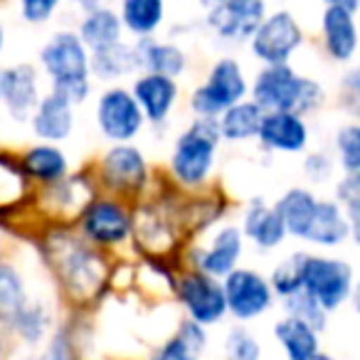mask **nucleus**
Returning a JSON list of instances; mask_svg holds the SVG:
<instances>
[{"mask_svg": "<svg viewBox=\"0 0 360 360\" xmlns=\"http://www.w3.org/2000/svg\"><path fill=\"white\" fill-rule=\"evenodd\" d=\"M47 262L55 266L60 286L75 304H86L101 294L106 284V264L101 250L84 240L82 235L70 237L62 227L52 230V237H45Z\"/></svg>", "mask_w": 360, "mask_h": 360, "instance_id": "nucleus-1", "label": "nucleus"}, {"mask_svg": "<svg viewBox=\"0 0 360 360\" xmlns=\"http://www.w3.org/2000/svg\"><path fill=\"white\" fill-rule=\"evenodd\" d=\"M40 70L50 79V91H57L75 106H82L91 94V52L75 30H60L40 50Z\"/></svg>", "mask_w": 360, "mask_h": 360, "instance_id": "nucleus-2", "label": "nucleus"}, {"mask_svg": "<svg viewBox=\"0 0 360 360\" xmlns=\"http://www.w3.org/2000/svg\"><path fill=\"white\" fill-rule=\"evenodd\" d=\"M222 136L217 119H195L180 131L168 158L170 180L175 186L188 191H200L207 186L212 170H215L217 150Z\"/></svg>", "mask_w": 360, "mask_h": 360, "instance_id": "nucleus-3", "label": "nucleus"}, {"mask_svg": "<svg viewBox=\"0 0 360 360\" xmlns=\"http://www.w3.org/2000/svg\"><path fill=\"white\" fill-rule=\"evenodd\" d=\"M323 99V86L301 77L291 65H264L252 84V101L264 111H294L304 116L319 109Z\"/></svg>", "mask_w": 360, "mask_h": 360, "instance_id": "nucleus-4", "label": "nucleus"}, {"mask_svg": "<svg viewBox=\"0 0 360 360\" xmlns=\"http://www.w3.org/2000/svg\"><path fill=\"white\" fill-rule=\"evenodd\" d=\"M247 91L250 84L240 62L235 57H220L217 62H212L202 84L191 91L188 106L200 119H220L230 106L245 101Z\"/></svg>", "mask_w": 360, "mask_h": 360, "instance_id": "nucleus-5", "label": "nucleus"}, {"mask_svg": "<svg viewBox=\"0 0 360 360\" xmlns=\"http://www.w3.org/2000/svg\"><path fill=\"white\" fill-rule=\"evenodd\" d=\"M173 294L178 299V304L183 306L188 319L205 326V328L217 326L230 314L222 281L205 274V271L191 269V266L178 271L173 281Z\"/></svg>", "mask_w": 360, "mask_h": 360, "instance_id": "nucleus-6", "label": "nucleus"}, {"mask_svg": "<svg viewBox=\"0 0 360 360\" xmlns=\"http://www.w3.org/2000/svg\"><path fill=\"white\" fill-rule=\"evenodd\" d=\"M148 175L146 155L131 143H114L96 165V183L119 200L139 198L148 186Z\"/></svg>", "mask_w": 360, "mask_h": 360, "instance_id": "nucleus-7", "label": "nucleus"}, {"mask_svg": "<svg viewBox=\"0 0 360 360\" xmlns=\"http://www.w3.org/2000/svg\"><path fill=\"white\" fill-rule=\"evenodd\" d=\"M77 222H79V235L99 250L119 247L134 235V212L119 198L96 195Z\"/></svg>", "mask_w": 360, "mask_h": 360, "instance_id": "nucleus-8", "label": "nucleus"}, {"mask_svg": "<svg viewBox=\"0 0 360 360\" xmlns=\"http://www.w3.org/2000/svg\"><path fill=\"white\" fill-rule=\"evenodd\" d=\"M94 119L101 136L111 143H129L143 131L146 116L141 111L136 96L126 86H109L99 94L94 109Z\"/></svg>", "mask_w": 360, "mask_h": 360, "instance_id": "nucleus-9", "label": "nucleus"}, {"mask_svg": "<svg viewBox=\"0 0 360 360\" xmlns=\"http://www.w3.org/2000/svg\"><path fill=\"white\" fill-rule=\"evenodd\" d=\"M353 266L343 259L306 255L304 291L314 296L326 311H335L353 294Z\"/></svg>", "mask_w": 360, "mask_h": 360, "instance_id": "nucleus-10", "label": "nucleus"}, {"mask_svg": "<svg viewBox=\"0 0 360 360\" xmlns=\"http://www.w3.org/2000/svg\"><path fill=\"white\" fill-rule=\"evenodd\" d=\"M266 20V0H222L205 11V27L222 42L242 45Z\"/></svg>", "mask_w": 360, "mask_h": 360, "instance_id": "nucleus-11", "label": "nucleus"}, {"mask_svg": "<svg viewBox=\"0 0 360 360\" xmlns=\"http://www.w3.org/2000/svg\"><path fill=\"white\" fill-rule=\"evenodd\" d=\"M222 286H225L227 311L237 323H250V321L259 319L262 314L271 309L276 296L264 274L255 269H245V266H237L235 271H230L222 279Z\"/></svg>", "mask_w": 360, "mask_h": 360, "instance_id": "nucleus-12", "label": "nucleus"}, {"mask_svg": "<svg viewBox=\"0 0 360 360\" xmlns=\"http://www.w3.org/2000/svg\"><path fill=\"white\" fill-rule=\"evenodd\" d=\"M304 45V30L289 11L266 15L255 37L250 40L252 55L262 65H289L291 55Z\"/></svg>", "mask_w": 360, "mask_h": 360, "instance_id": "nucleus-13", "label": "nucleus"}, {"mask_svg": "<svg viewBox=\"0 0 360 360\" xmlns=\"http://www.w3.org/2000/svg\"><path fill=\"white\" fill-rule=\"evenodd\" d=\"M245 252V232L240 225H222L212 232L207 242H195L188 255V266L215 279H225L230 271L237 269Z\"/></svg>", "mask_w": 360, "mask_h": 360, "instance_id": "nucleus-14", "label": "nucleus"}, {"mask_svg": "<svg viewBox=\"0 0 360 360\" xmlns=\"http://www.w3.org/2000/svg\"><path fill=\"white\" fill-rule=\"evenodd\" d=\"M40 70L30 62L0 67V106L15 124H30L40 104Z\"/></svg>", "mask_w": 360, "mask_h": 360, "instance_id": "nucleus-15", "label": "nucleus"}, {"mask_svg": "<svg viewBox=\"0 0 360 360\" xmlns=\"http://www.w3.org/2000/svg\"><path fill=\"white\" fill-rule=\"evenodd\" d=\"M131 94L139 101L141 111L146 116V124L165 126V121L170 119L175 104H178L180 86L170 77L141 72L134 79V84H131Z\"/></svg>", "mask_w": 360, "mask_h": 360, "instance_id": "nucleus-16", "label": "nucleus"}, {"mask_svg": "<svg viewBox=\"0 0 360 360\" xmlns=\"http://www.w3.org/2000/svg\"><path fill=\"white\" fill-rule=\"evenodd\" d=\"M257 139L269 150L301 153L309 146V126L304 116L294 111H264V121Z\"/></svg>", "mask_w": 360, "mask_h": 360, "instance_id": "nucleus-17", "label": "nucleus"}, {"mask_svg": "<svg viewBox=\"0 0 360 360\" xmlns=\"http://www.w3.org/2000/svg\"><path fill=\"white\" fill-rule=\"evenodd\" d=\"M30 129L35 139L45 141V143L67 141L75 129V104L57 91H47L42 94L40 104L32 114Z\"/></svg>", "mask_w": 360, "mask_h": 360, "instance_id": "nucleus-18", "label": "nucleus"}, {"mask_svg": "<svg viewBox=\"0 0 360 360\" xmlns=\"http://www.w3.org/2000/svg\"><path fill=\"white\" fill-rule=\"evenodd\" d=\"M18 160H20L22 175L40 188L55 186L70 175V158L57 143H35L22 150Z\"/></svg>", "mask_w": 360, "mask_h": 360, "instance_id": "nucleus-19", "label": "nucleus"}, {"mask_svg": "<svg viewBox=\"0 0 360 360\" xmlns=\"http://www.w3.org/2000/svg\"><path fill=\"white\" fill-rule=\"evenodd\" d=\"M242 232L259 250H276L289 237L279 210L274 205H266L262 198H255L247 205L245 217H242Z\"/></svg>", "mask_w": 360, "mask_h": 360, "instance_id": "nucleus-20", "label": "nucleus"}, {"mask_svg": "<svg viewBox=\"0 0 360 360\" xmlns=\"http://www.w3.org/2000/svg\"><path fill=\"white\" fill-rule=\"evenodd\" d=\"M136 55H139L141 72H150V75H163L170 79L186 75L188 70V55L186 50L175 42L155 40V37H143V40L134 42Z\"/></svg>", "mask_w": 360, "mask_h": 360, "instance_id": "nucleus-21", "label": "nucleus"}, {"mask_svg": "<svg viewBox=\"0 0 360 360\" xmlns=\"http://www.w3.org/2000/svg\"><path fill=\"white\" fill-rule=\"evenodd\" d=\"M321 32H323V47L330 60H353L358 50V27H355L353 13L343 8H326L321 18Z\"/></svg>", "mask_w": 360, "mask_h": 360, "instance_id": "nucleus-22", "label": "nucleus"}, {"mask_svg": "<svg viewBox=\"0 0 360 360\" xmlns=\"http://www.w3.org/2000/svg\"><path fill=\"white\" fill-rule=\"evenodd\" d=\"M77 35L82 37L86 50L99 52V50H106V47L124 40V22H121V18L116 15V11L104 8V6H96L84 13Z\"/></svg>", "mask_w": 360, "mask_h": 360, "instance_id": "nucleus-23", "label": "nucleus"}, {"mask_svg": "<svg viewBox=\"0 0 360 360\" xmlns=\"http://www.w3.org/2000/svg\"><path fill=\"white\" fill-rule=\"evenodd\" d=\"M207 345L205 326L195 323L193 319H180L175 333L150 353L148 360H200Z\"/></svg>", "mask_w": 360, "mask_h": 360, "instance_id": "nucleus-24", "label": "nucleus"}, {"mask_svg": "<svg viewBox=\"0 0 360 360\" xmlns=\"http://www.w3.org/2000/svg\"><path fill=\"white\" fill-rule=\"evenodd\" d=\"M348 235L350 222L343 205L338 200H319V207H316V215L311 220L304 242L321 247H335L343 240H348Z\"/></svg>", "mask_w": 360, "mask_h": 360, "instance_id": "nucleus-25", "label": "nucleus"}, {"mask_svg": "<svg viewBox=\"0 0 360 360\" xmlns=\"http://www.w3.org/2000/svg\"><path fill=\"white\" fill-rule=\"evenodd\" d=\"M274 338L281 345L286 360H309L319 353V330L306 321L286 314L274 323Z\"/></svg>", "mask_w": 360, "mask_h": 360, "instance_id": "nucleus-26", "label": "nucleus"}, {"mask_svg": "<svg viewBox=\"0 0 360 360\" xmlns=\"http://www.w3.org/2000/svg\"><path fill=\"white\" fill-rule=\"evenodd\" d=\"M274 207L279 210L281 220H284L286 232L291 237H296V240H304L311 220L316 215V207H319V198L311 191H306V188H289L274 202Z\"/></svg>", "mask_w": 360, "mask_h": 360, "instance_id": "nucleus-27", "label": "nucleus"}, {"mask_svg": "<svg viewBox=\"0 0 360 360\" xmlns=\"http://www.w3.org/2000/svg\"><path fill=\"white\" fill-rule=\"evenodd\" d=\"M262 121H264V109L255 101H240L230 106L225 114L217 119L220 136L227 143H245L259 136Z\"/></svg>", "mask_w": 360, "mask_h": 360, "instance_id": "nucleus-28", "label": "nucleus"}, {"mask_svg": "<svg viewBox=\"0 0 360 360\" xmlns=\"http://www.w3.org/2000/svg\"><path fill=\"white\" fill-rule=\"evenodd\" d=\"M119 18L134 37H153L165 20V0H121Z\"/></svg>", "mask_w": 360, "mask_h": 360, "instance_id": "nucleus-29", "label": "nucleus"}, {"mask_svg": "<svg viewBox=\"0 0 360 360\" xmlns=\"http://www.w3.org/2000/svg\"><path fill=\"white\" fill-rule=\"evenodd\" d=\"M139 55H136V45L129 42H116V45L106 47V50L91 52V77L101 82H114L131 77L139 72Z\"/></svg>", "mask_w": 360, "mask_h": 360, "instance_id": "nucleus-30", "label": "nucleus"}, {"mask_svg": "<svg viewBox=\"0 0 360 360\" xmlns=\"http://www.w3.org/2000/svg\"><path fill=\"white\" fill-rule=\"evenodd\" d=\"M27 301H30V296H27L22 274L11 262L0 259V326L11 328V323L25 309Z\"/></svg>", "mask_w": 360, "mask_h": 360, "instance_id": "nucleus-31", "label": "nucleus"}, {"mask_svg": "<svg viewBox=\"0 0 360 360\" xmlns=\"http://www.w3.org/2000/svg\"><path fill=\"white\" fill-rule=\"evenodd\" d=\"M52 326V314L42 301H27L25 309L18 314V319L11 323V330L27 345H37L45 340L47 330Z\"/></svg>", "mask_w": 360, "mask_h": 360, "instance_id": "nucleus-32", "label": "nucleus"}, {"mask_svg": "<svg viewBox=\"0 0 360 360\" xmlns=\"http://www.w3.org/2000/svg\"><path fill=\"white\" fill-rule=\"evenodd\" d=\"M304 262H306L304 252H296V255L286 257L284 262H279L274 266V271L269 276V284L279 299H286V296L304 289Z\"/></svg>", "mask_w": 360, "mask_h": 360, "instance_id": "nucleus-33", "label": "nucleus"}, {"mask_svg": "<svg viewBox=\"0 0 360 360\" xmlns=\"http://www.w3.org/2000/svg\"><path fill=\"white\" fill-rule=\"evenodd\" d=\"M284 301V309L289 316H296V319L306 321L309 326H314L316 330H323L326 328V314L328 311L323 309V306L319 304V301L314 299V296H309L304 289L296 291V294L286 296Z\"/></svg>", "mask_w": 360, "mask_h": 360, "instance_id": "nucleus-34", "label": "nucleus"}, {"mask_svg": "<svg viewBox=\"0 0 360 360\" xmlns=\"http://www.w3.org/2000/svg\"><path fill=\"white\" fill-rule=\"evenodd\" d=\"M227 360H262V343L245 326H232L225 335Z\"/></svg>", "mask_w": 360, "mask_h": 360, "instance_id": "nucleus-35", "label": "nucleus"}, {"mask_svg": "<svg viewBox=\"0 0 360 360\" xmlns=\"http://www.w3.org/2000/svg\"><path fill=\"white\" fill-rule=\"evenodd\" d=\"M335 150L345 173H358L360 170V124L340 126L335 134Z\"/></svg>", "mask_w": 360, "mask_h": 360, "instance_id": "nucleus-36", "label": "nucleus"}, {"mask_svg": "<svg viewBox=\"0 0 360 360\" xmlns=\"http://www.w3.org/2000/svg\"><path fill=\"white\" fill-rule=\"evenodd\" d=\"M62 0H20V15L30 25H45L60 11Z\"/></svg>", "mask_w": 360, "mask_h": 360, "instance_id": "nucleus-37", "label": "nucleus"}, {"mask_svg": "<svg viewBox=\"0 0 360 360\" xmlns=\"http://www.w3.org/2000/svg\"><path fill=\"white\" fill-rule=\"evenodd\" d=\"M335 200L343 207L358 205L360 202V170L358 173H345V178L335 186Z\"/></svg>", "mask_w": 360, "mask_h": 360, "instance_id": "nucleus-38", "label": "nucleus"}, {"mask_svg": "<svg viewBox=\"0 0 360 360\" xmlns=\"http://www.w3.org/2000/svg\"><path fill=\"white\" fill-rule=\"evenodd\" d=\"M330 170H333V163H330V158L326 153H311L306 155L304 160V173L309 175L314 183H323L326 178L330 175Z\"/></svg>", "mask_w": 360, "mask_h": 360, "instance_id": "nucleus-39", "label": "nucleus"}, {"mask_svg": "<svg viewBox=\"0 0 360 360\" xmlns=\"http://www.w3.org/2000/svg\"><path fill=\"white\" fill-rule=\"evenodd\" d=\"M340 89H343L345 99L350 104L360 106V67H353V70L345 72V77L340 79Z\"/></svg>", "mask_w": 360, "mask_h": 360, "instance_id": "nucleus-40", "label": "nucleus"}, {"mask_svg": "<svg viewBox=\"0 0 360 360\" xmlns=\"http://www.w3.org/2000/svg\"><path fill=\"white\" fill-rule=\"evenodd\" d=\"M345 215H348V222H350V237L360 245V202L358 205H348L343 207Z\"/></svg>", "mask_w": 360, "mask_h": 360, "instance_id": "nucleus-41", "label": "nucleus"}, {"mask_svg": "<svg viewBox=\"0 0 360 360\" xmlns=\"http://www.w3.org/2000/svg\"><path fill=\"white\" fill-rule=\"evenodd\" d=\"M326 8H343L348 13H355L360 8V0H323Z\"/></svg>", "mask_w": 360, "mask_h": 360, "instance_id": "nucleus-42", "label": "nucleus"}, {"mask_svg": "<svg viewBox=\"0 0 360 360\" xmlns=\"http://www.w3.org/2000/svg\"><path fill=\"white\" fill-rule=\"evenodd\" d=\"M350 301H353V309L360 314V284L353 286V294H350Z\"/></svg>", "mask_w": 360, "mask_h": 360, "instance_id": "nucleus-43", "label": "nucleus"}, {"mask_svg": "<svg viewBox=\"0 0 360 360\" xmlns=\"http://www.w3.org/2000/svg\"><path fill=\"white\" fill-rule=\"evenodd\" d=\"M217 3H222V0H198V6L205 8V11H210V8H215Z\"/></svg>", "mask_w": 360, "mask_h": 360, "instance_id": "nucleus-44", "label": "nucleus"}, {"mask_svg": "<svg viewBox=\"0 0 360 360\" xmlns=\"http://www.w3.org/2000/svg\"><path fill=\"white\" fill-rule=\"evenodd\" d=\"M3 52H6V27L0 22V57H3Z\"/></svg>", "mask_w": 360, "mask_h": 360, "instance_id": "nucleus-45", "label": "nucleus"}, {"mask_svg": "<svg viewBox=\"0 0 360 360\" xmlns=\"http://www.w3.org/2000/svg\"><path fill=\"white\" fill-rule=\"evenodd\" d=\"M77 3H79L82 8H86V11H89V8H96L101 3V0H77Z\"/></svg>", "mask_w": 360, "mask_h": 360, "instance_id": "nucleus-46", "label": "nucleus"}, {"mask_svg": "<svg viewBox=\"0 0 360 360\" xmlns=\"http://www.w3.org/2000/svg\"><path fill=\"white\" fill-rule=\"evenodd\" d=\"M309 360H335V358H333V355H328V353H321V350H319V353H316V355H311Z\"/></svg>", "mask_w": 360, "mask_h": 360, "instance_id": "nucleus-47", "label": "nucleus"}, {"mask_svg": "<svg viewBox=\"0 0 360 360\" xmlns=\"http://www.w3.org/2000/svg\"><path fill=\"white\" fill-rule=\"evenodd\" d=\"M0 358H3V338H0Z\"/></svg>", "mask_w": 360, "mask_h": 360, "instance_id": "nucleus-48", "label": "nucleus"}]
</instances>
